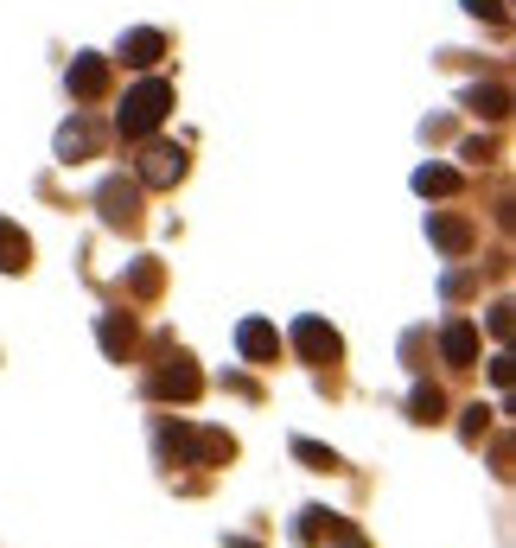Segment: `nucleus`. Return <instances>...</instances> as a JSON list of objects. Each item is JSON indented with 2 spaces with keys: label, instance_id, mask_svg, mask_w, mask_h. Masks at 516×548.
I'll return each mask as SVG.
<instances>
[{
  "label": "nucleus",
  "instance_id": "5",
  "mask_svg": "<svg viewBox=\"0 0 516 548\" xmlns=\"http://www.w3.org/2000/svg\"><path fill=\"white\" fill-rule=\"evenodd\" d=\"M64 83H71L77 102H96L102 90H109V58H96V51H77V64L64 71Z\"/></svg>",
  "mask_w": 516,
  "mask_h": 548
},
{
  "label": "nucleus",
  "instance_id": "8",
  "mask_svg": "<svg viewBox=\"0 0 516 548\" xmlns=\"http://www.w3.org/2000/svg\"><path fill=\"white\" fill-rule=\"evenodd\" d=\"M179 173H185V153H179V147L153 141V147L141 153V179H147V185H172Z\"/></svg>",
  "mask_w": 516,
  "mask_h": 548
},
{
  "label": "nucleus",
  "instance_id": "10",
  "mask_svg": "<svg viewBox=\"0 0 516 548\" xmlns=\"http://www.w3.org/2000/svg\"><path fill=\"white\" fill-rule=\"evenodd\" d=\"M427 236H434L446 255H466L472 249V224H466V217H427Z\"/></svg>",
  "mask_w": 516,
  "mask_h": 548
},
{
  "label": "nucleus",
  "instance_id": "18",
  "mask_svg": "<svg viewBox=\"0 0 516 548\" xmlns=\"http://www.w3.org/2000/svg\"><path fill=\"white\" fill-rule=\"evenodd\" d=\"M466 13H472V20H491V26H504V0H466Z\"/></svg>",
  "mask_w": 516,
  "mask_h": 548
},
{
  "label": "nucleus",
  "instance_id": "14",
  "mask_svg": "<svg viewBox=\"0 0 516 548\" xmlns=\"http://www.w3.org/2000/svg\"><path fill=\"white\" fill-rule=\"evenodd\" d=\"M128 345H134V319H128V313H109V319H102V351L122 357Z\"/></svg>",
  "mask_w": 516,
  "mask_h": 548
},
{
  "label": "nucleus",
  "instance_id": "7",
  "mask_svg": "<svg viewBox=\"0 0 516 548\" xmlns=\"http://www.w3.org/2000/svg\"><path fill=\"white\" fill-rule=\"evenodd\" d=\"M160 58H166V39L153 26H134L128 39H122V64H128V71H153Z\"/></svg>",
  "mask_w": 516,
  "mask_h": 548
},
{
  "label": "nucleus",
  "instance_id": "11",
  "mask_svg": "<svg viewBox=\"0 0 516 548\" xmlns=\"http://www.w3.org/2000/svg\"><path fill=\"white\" fill-rule=\"evenodd\" d=\"M466 109L485 115V122H504V115H510V90H504V83H478V90H466Z\"/></svg>",
  "mask_w": 516,
  "mask_h": 548
},
{
  "label": "nucleus",
  "instance_id": "20",
  "mask_svg": "<svg viewBox=\"0 0 516 548\" xmlns=\"http://www.w3.org/2000/svg\"><path fill=\"white\" fill-rule=\"evenodd\" d=\"M223 548H255V542H243V536H236V542H223Z\"/></svg>",
  "mask_w": 516,
  "mask_h": 548
},
{
  "label": "nucleus",
  "instance_id": "6",
  "mask_svg": "<svg viewBox=\"0 0 516 548\" xmlns=\"http://www.w3.org/2000/svg\"><path fill=\"white\" fill-rule=\"evenodd\" d=\"M236 345H243L249 364H268V357H281V332H274L268 319H243L236 325Z\"/></svg>",
  "mask_w": 516,
  "mask_h": 548
},
{
  "label": "nucleus",
  "instance_id": "19",
  "mask_svg": "<svg viewBox=\"0 0 516 548\" xmlns=\"http://www.w3.org/2000/svg\"><path fill=\"white\" fill-rule=\"evenodd\" d=\"M485 421H491V408H485V402H472V408H466V421H459V427H466V440L485 434Z\"/></svg>",
  "mask_w": 516,
  "mask_h": 548
},
{
  "label": "nucleus",
  "instance_id": "3",
  "mask_svg": "<svg viewBox=\"0 0 516 548\" xmlns=\"http://www.w3.org/2000/svg\"><path fill=\"white\" fill-rule=\"evenodd\" d=\"M96 204H102V224L128 230L134 217H141V185H128V179H102V192H96Z\"/></svg>",
  "mask_w": 516,
  "mask_h": 548
},
{
  "label": "nucleus",
  "instance_id": "12",
  "mask_svg": "<svg viewBox=\"0 0 516 548\" xmlns=\"http://www.w3.org/2000/svg\"><path fill=\"white\" fill-rule=\"evenodd\" d=\"M32 262V243H26V230H13L7 217H0V274H20Z\"/></svg>",
  "mask_w": 516,
  "mask_h": 548
},
{
  "label": "nucleus",
  "instance_id": "15",
  "mask_svg": "<svg viewBox=\"0 0 516 548\" xmlns=\"http://www.w3.org/2000/svg\"><path fill=\"white\" fill-rule=\"evenodd\" d=\"M294 453H300L313 472H338V466H344V459H338L332 447H313V440H294Z\"/></svg>",
  "mask_w": 516,
  "mask_h": 548
},
{
  "label": "nucleus",
  "instance_id": "17",
  "mask_svg": "<svg viewBox=\"0 0 516 548\" xmlns=\"http://www.w3.org/2000/svg\"><path fill=\"white\" fill-rule=\"evenodd\" d=\"M440 408H446V402H440V389H427V383H421V389H415V402H408V415L427 427V421H440Z\"/></svg>",
  "mask_w": 516,
  "mask_h": 548
},
{
  "label": "nucleus",
  "instance_id": "16",
  "mask_svg": "<svg viewBox=\"0 0 516 548\" xmlns=\"http://www.w3.org/2000/svg\"><path fill=\"white\" fill-rule=\"evenodd\" d=\"M90 147H96V128H83V122H71V128L58 134V153H64V160H71V153H90Z\"/></svg>",
  "mask_w": 516,
  "mask_h": 548
},
{
  "label": "nucleus",
  "instance_id": "1",
  "mask_svg": "<svg viewBox=\"0 0 516 548\" xmlns=\"http://www.w3.org/2000/svg\"><path fill=\"white\" fill-rule=\"evenodd\" d=\"M166 115H172V83H166V77H141V83L122 96V109H115V128H122L128 141H147Z\"/></svg>",
  "mask_w": 516,
  "mask_h": 548
},
{
  "label": "nucleus",
  "instance_id": "13",
  "mask_svg": "<svg viewBox=\"0 0 516 548\" xmlns=\"http://www.w3.org/2000/svg\"><path fill=\"white\" fill-rule=\"evenodd\" d=\"M415 192H421V198H453V192H459V173H453V166H421V173H415Z\"/></svg>",
  "mask_w": 516,
  "mask_h": 548
},
{
  "label": "nucleus",
  "instance_id": "4",
  "mask_svg": "<svg viewBox=\"0 0 516 548\" xmlns=\"http://www.w3.org/2000/svg\"><path fill=\"white\" fill-rule=\"evenodd\" d=\"M147 389H153L160 402H192L198 389H204V376H198V364H192V357H172V364H166L160 376H153Z\"/></svg>",
  "mask_w": 516,
  "mask_h": 548
},
{
  "label": "nucleus",
  "instance_id": "9",
  "mask_svg": "<svg viewBox=\"0 0 516 548\" xmlns=\"http://www.w3.org/2000/svg\"><path fill=\"white\" fill-rule=\"evenodd\" d=\"M440 351H446V364H453V370H472L478 364V332H472L466 319H453L440 332Z\"/></svg>",
  "mask_w": 516,
  "mask_h": 548
},
{
  "label": "nucleus",
  "instance_id": "2",
  "mask_svg": "<svg viewBox=\"0 0 516 548\" xmlns=\"http://www.w3.org/2000/svg\"><path fill=\"white\" fill-rule=\"evenodd\" d=\"M294 351L306 357V364H338V332H332V325H325V319H313V313H306V319H294Z\"/></svg>",
  "mask_w": 516,
  "mask_h": 548
}]
</instances>
